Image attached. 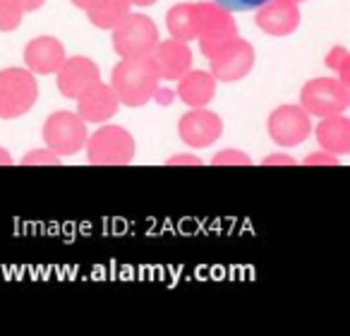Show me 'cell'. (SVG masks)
Returning a JSON list of instances; mask_svg holds the SVG:
<instances>
[{
  "instance_id": "obj_1",
  "label": "cell",
  "mask_w": 350,
  "mask_h": 336,
  "mask_svg": "<svg viewBox=\"0 0 350 336\" xmlns=\"http://www.w3.org/2000/svg\"><path fill=\"white\" fill-rule=\"evenodd\" d=\"M221 8L226 10H233V12H250V10H257V8L267 5L269 0H216Z\"/></svg>"
}]
</instances>
